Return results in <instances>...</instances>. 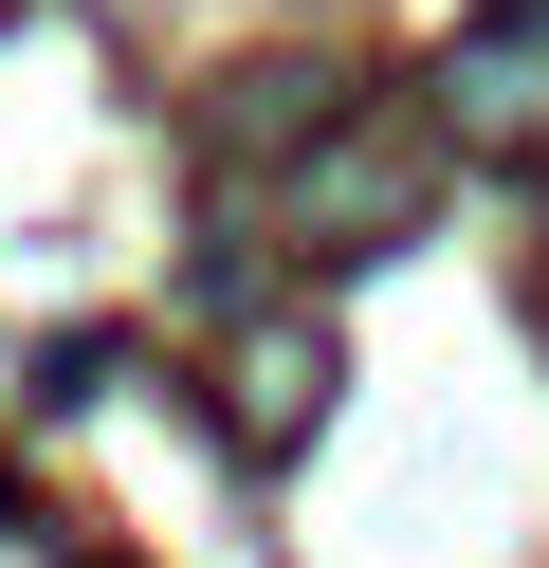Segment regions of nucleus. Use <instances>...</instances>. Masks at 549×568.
<instances>
[{"label": "nucleus", "mask_w": 549, "mask_h": 568, "mask_svg": "<svg viewBox=\"0 0 549 568\" xmlns=\"http://www.w3.org/2000/svg\"><path fill=\"white\" fill-rule=\"evenodd\" d=\"M275 221H293V257H385L421 221V148L403 129H312L293 184H275Z\"/></svg>", "instance_id": "f257e3e1"}, {"label": "nucleus", "mask_w": 549, "mask_h": 568, "mask_svg": "<svg viewBox=\"0 0 549 568\" xmlns=\"http://www.w3.org/2000/svg\"><path fill=\"white\" fill-rule=\"evenodd\" d=\"M458 148H549V0H495L476 38H439V92H421Z\"/></svg>", "instance_id": "f03ea898"}]
</instances>
